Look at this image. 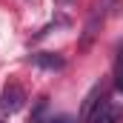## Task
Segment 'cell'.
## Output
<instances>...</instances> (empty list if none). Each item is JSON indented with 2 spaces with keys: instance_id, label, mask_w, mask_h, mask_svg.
Masks as SVG:
<instances>
[{
  "instance_id": "1",
  "label": "cell",
  "mask_w": 123,
  "mask_h": 123,
  "mask_svg": "<svg viewBox=\"0 0 123 123\" xmlns=\"http://www.w3.org/2000/svg\"><path fill=\"white\" fill-rule=\"evenodd\" d=\"M23 106H26V92H23V86H20L17 80L6 83L3 92H0V112L14 115V112H20Z\"/></svg>"
},
{
  "instance_id": "2",
  "label": "cell",
  "mask_w": 123,
  "mask_h": 123,
  "mask_svg": "<svg viewBox=\"0 0 123 123\" xmlns=\"http://www.w3.org/2000/svg\"><path fill=\"white\" fill-rule=\"evenodd\" d=\"M106 100V89L97 83L92 92L86 94V100H83V106H80V123H92V117H94V112H97V106Z\"/></svg>"
},
{
  "instance_id": "3",
  "label": "cell",
  "mask_w": 123,
  "mask_h": 123,
  "mask_svg": "<svg viewBox=\"0 0 123 123\" xmlns=\"http://www.w3.org/2000/svg\"><path fill=\"white\" fill-rule=\"evenodd\" d=\"M31 63L40 66V69H46V72H60L66 66L63 55H55V52H37V55H31Z\"/></svg>"
},
{
  "instance_id": "4",
  "label": "cell",
  "mask_w": 123,
  "mask_h": 123,
  "mask_svg": "<svg viewBox=\"0 0 123 123\" xmlns=\"http://www.w3.org/2000/svg\"><path fill=\"white\" fill-rule=\"evenodd\" d=\"M117 115H120V112H117V106H115V103L106 97V100L97 106V112H94L92 123H115V120H117Z\"/></svg>"
},
{
  "instance_id": "5",
  "label": "cell",
  "mask_w": 123,
  "mask_h": 123,
  "mask_svg": "<svg viewBox=\"0 0 123 123\" xmlns=\"http://www.w3.org/2000/svg\"><path fill=\"white\" fill-rule=\"evenodd\" d=\"M43 123H72L69 117H49V120H43Z\"/></svg>"
},
{
  "instance_id": "6",
  "label": "cell",
  "mask_w": 123,
  "mask_h": 123,
  "mask_svg": "<svg viewBox=\"0 0 123 123\" xmlns=\"http://www.w3.org/2000/svg\"><path fill=\"white\" fill-rule=\"evenodd\" d=\"M117 92H120V94H123V80H117Z\"/></svg>"
}]
</instances>
